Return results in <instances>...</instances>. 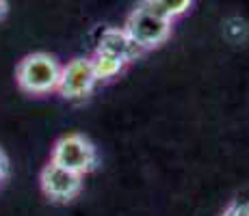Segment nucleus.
Segmentation results:
<instances>
[{
    "mask_svg": "<svg viewBox=\"0 0 249 216\" xmlns=\"http://www.w3.org/2000/svg\"><path fill=\"white\" fill-rule=\"evenodd\" d=\"M91 65H93V71H95L98 83L115 78V76H119L122 74V69L126 67V63H124L122 59L111 56V54H104V52H95V54L91 56Z\"/></svg>",
    "mask_w": 249,
    "mask_h": 216,
    "instance_id": "nucleus-7",
    "label": "nucleus"
},
{
    "mask_svg": "<svg viewBox=\"0 0 249 216\" xmlns=\"http://www.w3.org/2000/svg\"><path fill=\"white\" fill-rule=\"evenodd\" d=\"M7 13H9V0H0V22L7 17Z\"/></svg>",
    "mask_w": 249,
    "mask_h": 216,
    "instance_id": "nucleus-11",
    "label": "nucleus"
},
{
    "mask_svg": "<svg viewBox=\"0 0 249 216\" xmlns=\"http://www.w3.org/2000/svg\"><path fill=\"white\" fill-rule=\"evenodd\" d=\"M152 4L174 22L176 17H182L191 7H193V0H152Z\"/></svg>",
    "mask_w": 249,
    "mask_h": 216,
    "instance_id": "nucleus-8",
    "label": "nucleus"
},
{
    "mask_svg": "<svg viewBox=\"0 0 249 216\" xmlns=\"http://www.w3.org/2000/svg\"><path fill=\"white\" fill-rule=\"evenodd\" d=\"M95 52H104V54H111L122 59L124 63H132L139 54H143L139 50V46L128 37V33L124 28H104L102 35L98 39V48Z\"/></svg>",
    "mask_w": 249,
    "mask_h": 216,
    "instance_id": "nucleus-6",
    "label": "nucleus"
},
{
    "mask_svg": "<svg viewBox=\"0 0 249 216\" xmlns=\"http://www.w3.org/2000/svg\"><path fill=\"white\" fill-rule=\"evenodd\" d=\"M7 175H9V158L7 153L0 150V184L7 180Z\"/></svg>",
    "mask_w": 249,
    "mask_h": 216,
    "instance_id": "nucleus-10",
    "label": "nucleus"
},
{
    "mask_svg": "<svg viewBox=\"0 0 249 216\" xmlns=\"http://www.w3.org/2000/svg\"><path fill=\"white\" fill-rule=\"evenodd\" d=\"M39 182L44 195L54 203H68V201L76 199L78 193L83 190V175L70 169H63L54 162L44 166Z\"/></svg>",
    "mask_w": 249,
    "mask_h": 216,
    "instance_id": "nucleus-5",
    "label": "nucleus"
},
{
    "mask_svg": "<svg viewBox=\"0 0 249 216\" xmlns=\"http://www.w3.org/2000/svg\"><path fill=\"white\" fill-rule=\"evenodd\" d=\"M16 80L20 89L31 95L52 93L61 80V63L52 54L33 52L20 61L16 69Z\"/></svg>",
    "mask_w": 249,
    "mask_h": 216,
    "instance_id": "nucleus-2",
    "label": "nucleus"
},
{
    "mask_svg": "<svg viewBox=\"0 0 249 216\" xmlns=\"http://www.w3.org/2000/svg\"><path fill=\"white\" fill-rule=\"evenodd\" d=\"M223 216H249V203H232Z\"/></svg>",
    "mask_w": 249,
    "mask_h": 216,
    "instance_id": "nucleus-9",
    "label": "nucleus"
},
{
    "mask_svg": "<svg viewBox=\"0 0 249 216\" xmlns=\"http://www.w3.org/2000/svg\"><path fill=\"white\" fill-rule=\"evenodd\" d=\"M95 84H98V78H95L91 59L78 56V59H71L68 65L61 67V80L56 91L61 98L78 102V100L89 98Z\"/></svg>",
    "mask_w": 249,
    "mask_h": 216,
    "instance_id": "nucleus-4",
    "label": "nucleus"
},
{
    "mask_svg": "<svg viewBox=\"0 0 249 216\" xmlns=\"http://www.w3.org/2000/svg\"><path fill=\"white\" fill-rule=\"evenodd\" d=\"M124 31L141 52L162 46L171 35V20L152 4V0H141L130 11Z\"/></svg>",
    "mask_w": 249,
    "mask_h": 216,
    "instance_id": "nucleus-1",
    "label": "nucleus"
},
{
    "mask_svg": "<svg viewBox=\"0 0 249 216\" xmlns=\"http://www.w3.org/2000/svg\"><path fill=\"white\" fill-rule=\"evenodd\" d=\"M50 162L78 173V175H87L98 166V151H95V145L87 136L68 134V136L56 141Z\"/></svg>",
    "mask_w": 249,
    "mask_h": 216,
    "instance_id": "nucleus-3",
    "label": "nucleus"
}]
</instances>
